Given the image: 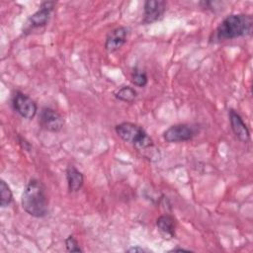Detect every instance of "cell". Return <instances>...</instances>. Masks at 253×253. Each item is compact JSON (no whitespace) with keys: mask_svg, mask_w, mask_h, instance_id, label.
Segmentation results:
<instances>
[{"mask_svg":"<svg viewBox=\"0 0 253 253\" xmlns=\"http://www.w3.org/2000/svg\"><path fill=\"white\" fill-rule=\"evenodd\" d=\"M117 135L124 141L133 145V147L149 160H158L160 157L159 149L155 147L153 139L148 135L145 129L130 122H124L115 126Z\"/></svg>","mask_w":253,"mask_h":253,"instance_id":"6da1fadb","label":"cell"},{"mask_svg":"<svg viewBox=\"0 0 253 253\" xmlns=\"http://www.w3.org/2000/svg\"><path fill=\"white\" fill-rule=\"evenodd\" d=\"M21 204L24 211L34 217L42 218L48 214V199L42 181L33 178L27 183Z\"/></svg>","mask_w":253,"mask_h":253,"instance_id":"7a4b0ae2","label":"cell"},{"mask_svg":"<svg viewBox=\"0 0 253 253\" xmlns=\"http://www.w3.org/2000/svg\"><path fill=\"white\" fill-rule=\"evenodd\" d=\"M253 18L248 14H231L226 16L213 32V42L234 40L250 35Z\"/></svg>","mask_w":253,"mask_h":253,"instance_id":"3957f363","label":"cell"},{"mask_svg":"<svg viewBox=\"0 0 253 253\" xmlns=\"http://www.w3.org/2000/svg\"><path fill=\"white\" fill-rule=\"evenodd\" d=\"M54 6H55L54 1L42 2L39 9L33 15H31L26 21L23 27V33L28 34L35 29L44 27L50 20Z\"/></svg>","mask_w":253,"mask_h":253,"instance_id":"277c9868","label":"cell"},{"mask_svg":"<svg viewBox=\"0 0 253 253\" xmlns=\"http://www.w3.org/2000/svg\"><path fill=\"white\" fill-rule=\"evenodd\" d=\"M13 109L24 119L33 120L38 113L37 103L27 94L16 91L12 96Z\"/></svg>","mask_w":253,"mask_h":253,"instance_id":"5b68a950","label":"cell"},{"mask_svg":"<svg viewBox=\"0 0 253 253\" xmlns=\"http://www.w3.org/2000/svg\"><path fill=\"white\" fill-rule=\"evenodd\" d=\"M40 124L42 128L50 132H58L64 126L63 117L54 109L44 107L40 112Z\"/></svg>","mask_w":253,"mask_h":253,"instance_id":"8992f818","label":"cell"},{"mask_svg":"<svg viewBox=\"0 0 253 253\" xmlns=\"http://www.w3.org/2000/svg\"><path fill=\"white\" fill-rule=\"evenodd\" d=\"M195 135L194 128L187 124H177L169 126L163 132V138L169 143H178L191 140Z\"/></svg>","mask_w":253,"mask_h":253,"instance_id":"52a82bcc","label":"cell"},{"mask_svg":"<svg viewBox=\"0 0 253 253\" xmlns=\"http://www.w3.org/2000/svg\"><path fill=\"white\" fill-rule=\"evenodd\" d=\"M166 11V2L163 0H146L143 4V19L145 25L152 24L162 19Z\"/></svg>","mask_w":253,"mask_h":253,"instance_id":"ba28073f","label":"cell"},{"mask_svg":"<svg viewBox=\"0 0 253 253\" xmlns=\"http://www.w3.org/2000/svg\"><path fill=\"white\" fill-rule=\"evenodd\" d=\"M129 29L125 26H119L108 33L105 40V48L109 52L119 50L127 40Z\"/></svg>","mask_w":253,"mask_h":253,"instance_id":"9c48e42d","label":"cell"},{"mask_svg":"<svg viewBox=\"0 0 253 253\" xmlns=\"http://www.w3.org/2000/svg\"><path fill=\"white\" fill-rule=\"evenodd\" d=\"M228 118L231 129L235 136L241 142H248L250 139V130L244 123L242 117L233 109L228 110Z\"/></svg>","mask_w":253,"mask_h":253,"instance_id":"30bf717a","label":"cell"},{"mask_svg":"<svg viewBox=\"0 0 253 253\" xmlns=\"http://www.w3.org/2000/svg\"><path fill=\"white\" fill-rule=\"evenodd\" d=\"M156 227L164 239H172L175 237L176 219L171 214H162L156 219Z\"/></svg>","mask_w":253,"mask_h":253,"instance_id":"8fae6325","label":"cell"},{"mask_svg":"<svg viewBox=\"0 0 253 253\" xmlns=\"http://www.w3.org/2000/svg\"><path fill=\"white\" fill-rule=\"evenodd\" d=\"M67 188L70 193L78 192L84 184V175L74 165H69L65 171Z\"/></svg>","mask_w":253,"mask_h":253,"instance_id":"7c38bea8","label":"cell"},{"mask_svg":"<svg viewBox=\"0 0 253 253\" xmlns=\"http://www.w3.org/2000/svg\"><path fill=\"white\" fill-rule=\"evenodd\" d=\"M137 92L134 90V88L130 86H123L115 93V97L118 100L126 103H132L135 100Z\"/></svg>","mask_w":253,"mask_h":253,"instance_id":"4fadbf2b","label":"cell"},{"mask_svg":"<svg viewBox=\"0 0 253 253\" xmlns=\"http://www.w3.org/2000/svg\"><path fill=\"white\" fill-rule=\"evenodd\" d=\"M13 201V194L9 185L1 180L0 182V206L1 208L8 207Z\"/></svg>","mask_w":253,"mask_h":253,"instance_id":"5bb4252c","label":"cell"},{"mask_svg":"<svg viewBox=\"0 0 253 253\" xmlns=\"http://www.w3.org/2000/svg\"><path fill=\"white\" fill-rule=\"evenodd\" d=\"M131 82L136 87H139V88L145 87L148 82V77H147L146 72L144 70L134 68L131 73Z\"/></svg>","mask_w":253,"mask_h":253,"instance_id":"9a60e30c","label":"cell"},{"mask_svg":"<svg viewBox=\"0 0 253 253\" xmlns=\"http://www.w3.org/2000/svg\"><path fill=\"white\" fill-rule=\"evenodd\" d=\"M65 247L68 252H83L78 240L73 235H68L65 240Z\"/></svg>","mask_w":253,"mask_h":253,"instance_id":"2e32d148","label":"cell"},{"mask_svg":"<svg viewBox=\"0 0 253 253\" xmlns=\"http://www.w3.org/2000/svg\"><path fill=\"white\" fill-rule=\"evenodd\" d=\"M18 141H19V144L21 145V147L24 148L25 150H28V151H29V150L31 149V144H30L24 137L18 135Z\"/></svg>","mask_w":253,"mask_h":253,"instance_id":"e0dca14e","label":"cell"},{"mask_svg":"<svg viewBox=\"0 0 253 253\" xmlns=\"http://www.w3.org/2000/svg\"><path fill=\"white\" fill-rule=\"evenodd\" d=\"M126 252H148L149 250L145 249V248H142V247H139V246H132L128 249L126 250Z\"/></svg>","mask_w":253,"mask_h":253,"instance_id":"ac0fdd59","label":"cell"},{"mask_svg":"<svg viewBox=\"0 0 253 253\" xmlns=\"http://www.w3.org/2000/svg\"><path fill=\"white\" fill-rule=\"evenodd\" d=\"M177 251H187V252H190L191 250L190 249H186V248H179V247L172 248L171 250H169V252H177Z\"/></svg>","mask_w":253,"mask_h":253,"instance_id":"d6986e66","label":"cell"}]
</instances>
